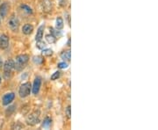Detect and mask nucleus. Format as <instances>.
<instances>
[{"mask_svg":"<svg viewBox=\"0 0 158 130\" xmlns=\"http://www.w3.org/2000/svg\"><path fill=\"white\" fill-rule=\"evenodd\" d=\"M44 28H45V26L42 25L40 26L39 28H38V31H37V34H36V41H39V40H42V37H43V31H44Z\"/></svg>","mask_w":158,"mask_h":130,"instance_id":"nucleus-11","label":"nucleus"},{"mask_svg":"<svg viewBox=\"0 0 158 130\" xmlns=\"http://www.w3.org/2000/svg\"><path fill=\"white\" fill-rule=\"evenodd\" d=\"M13 69H14V62L11 59L7 60L4 65V76L6 78H10Z\"/></svg>","mask_w":158,"mask_h":130,"instance_id":"nucleus-2","label":"nucleus"},{"mask_svg":"<svg viewBox=\"0 0 158 130\" xmlns=\"http://www.w3.org/2000/svg\"><path fill=\"white\" fill-rule=\"evenodd\" d=\"M67 67H68V64L65 62H59V63H58V68L59 69H66Z\"/></svg>","mask_w":158,"mask_h":130,"instance_id":"nucleus-21","label":"nucleus"},{"mask_svg":"<svg viewBox=\"0 0 158 130\" xmlns=\"http://www.w3.org/2000/svg\"><path fill=\"white\" fill-rule=\"evenodd\" d=\"M29 57L27 55H20L16 57V60L14 62V69L17 70H21L26 67L27 63L28 62Z\"/></svg>","mask_w":158,"mask_h":130,"instance_id":"nucleus-1","label":"nucleus"},{"mask_svg":"<svg viewBox=\"0 0 158 130\" xmlns=\"http://www.w3.org/2000/svg\"><path fill=\"white\" fill-rule=\"evenodd\" d=\"M15 99V94L13 92H8L5 94V96L3 97V105L7 106L9 104H11V102L14 100Z\"/></svg>","mask_w":158,"mask_h":130,"instance_id":"nucleus-6","label":"nucleus"},{"mask_svg":"<svg viewBox=\"0 0 158 130\" xmlns=\"http://www.w3.org/2000/svg\"><path fill=\"white\" fill-rule=\"evenodd\" d=\"M9 8H10V6H9L7 2H5V3L2 4V6H0V15H1V17H6V15L8 13V11H9Z\"/></svg>","mask_w":158,"mask_h":130,"instance_id":"nucleus-9","label":"nucleus"},{"mask_svg":"<svg viewBox=\"0 0 158 130\" xmlns=\"http://www.w3.org/2000/svg\"><path fill=\"white\" fill-rule=\"evenodd\" d=\"M46 40H47V41H48V43L52 44V43H55V42L56 41V37L52 34H48V35H46Z\"/></svg>","mask_w":158,"mask_h":130,"instance_id":"nucleus-13","label":"nucleus"},{"mask_svg":"<svg viewBox=\"0 0 158 130\" xmlns=\"http://www.w3.org/2000/svg\"><path fill=\"white\" fill-rule=\"evenodd\" d=\"M8 27L11 31L16 32L19 29V21L18 18L15 17V16H11V19L8 21Z\"/></svg>","mask_w":158,"mask_h":130,"instance_id":"nucleus-5","label":"nucleus"},{"mask_svg":"<svg viewBox=\"0 0 158 130\" xmlns=\"http://www.w3.org/2000/svg\"><path fill=\"white\" fill-rule=\"evenodd\" d=\"M33 61H34V63H36V64H41L42 62H43V59H42V57H34L33 58Z\"/></svg>","mask_w":158,"mask_h":130,"instance_id":"nucleus-18","label":"nucleus"},{"mask_svg":"<svg viewBox=\"0 0 158 130\" xmlns=\"http://www.w3.org/2000/svg\"><path fill=\"white\" fill-rule=\"evenodd\" d=\"M31 90H32V87H31L30 83H25L20 85L19 90V94L21 98H26L30 94Z\"/></svg>","mask_w":158,"mask_h":130,"instance_id":"nucleus-3","label":"nucleus"},{"mask_svg":"<svg viewBox=\"0 0 158 130\" xmlns=\"http://www.w3.org/2000/svg\"><path fill=\"white\" fill-rule=\"evenodd\" d=\"M0 23H1V21H0Z\"/></svg>","mask_w":158,"mask_h":130,"instance_id":"nucleus-25","label":"nucleus"},{"mask_svg":"<svg viewBox=\"0 0 158 130\" xmlns=\"http://www.w3.org/2000/svg\"><path fill=\"white\" fill-rule=\"evenodd\" d=\"M37 48H39V49H43V48H46V43L45 42H43L42 40H39V41H37Z\"/></svg>","mask_w":158,"mask_h":130,"instance_id":"nucleus-19","label":"nucleus"},{"mask_svg":"<svg viewBox=\"0 0 158 130\" xmlns=\"http://www.w3.org/2000/svg\"><path fill=\"white\" fill-rule=\"evenodd\" d=\"M27 122L29 125H35L40 122V112H34L28 115V117L27 118Z\"/></svg>","mask_w":158,"mask_h":130,"instance_id":"nucleus-4","label":"nucleus"},{"mask_svg":"<svg viewBox=\"0 0 158 130\" xmlns=\"http://www.w3.org/2000/svg\"><path fill=\"white\" fill-rule=\"evenodd\" d=\"M60 76H61V73H60L59 71H56L55 73L51 76V80H53V81H54V80L58 79V78H60Z\"/></svg>","mask_w":158,"mask_h":130,"instance_id":"nucleus-20","label":"nucleus"},{"mask_svg":"<svg viewBox=\"0 0 158 130\" xmlns=\"http://www.w3.org/2000/svg\"><path fill=\"white\" fill-rule=\"evenodd\" d=\"M33 31H34V27H33L32 25H30V24H26V25L23 27V28H22L23 34H27V35H29V34H31L32 33H33Z\"/></svg>","mask_w":158,"mask_h":130,"instance_id":"nucleus-10","label":"nucleus"},{"mask_svg":"<svg viewBox=\"0 0 158 130\" xmlns=\"http://www.w3.org/2000/svg\"><path fill=\"white\" fill-rule=\"evenodd\" d=\"M52 54H53L52 49H49V48H45V49L43 48L42 49V55L45 57H50V56H52Z\"/></svg>","mask_w":158,"mask_h":130,"instance_id":"nucleus-17","label":"nucleus"},{"mask_svg":"<svg viewBox=\"0 0 158 130\" xmlns=\"http://www.w3.org/2000/svg\"><path fill=\"white\" fill-rule=\"evenodd\" d=\"M9 46V38L6 34H0V49H6Z\"/></svg>","mask_w":158,"mask_h":130,"instance_id":"nucleus-7","label":"nucleus"},{"mask_svg":"<svg viewBox=\"0 0 158 130\" xmlns=\"http://www.w3.org/2000/svg\"><path fill=\"white\" fill-rule=\"evenodd\" d=\"M66 115H67V117H68L69 119L70 118V115H71V112H70V107L69 106L68 107L66 108Z\"/></svg>","mask_w":158,"mask_h":130,"instance_id":"nucleus-22","label":"nucleus"},{"mask_svg":"<svg viewBox=\"0 0 158 130\" xmlns=\"http://www.w3.org/2000/svg\"><path fill=\"white\" fill-rule=\"evenodd\" d=\"M56 27L58 30H61L63 27V20L61 17L57 18L56 23Z\"/></svg>","mask_w":158,"mask_h":130,"instance_id":"nucleus-15","label":"nucleus"},{"mask_svg":"<svg viewBox=\"0 0 158 130\" xmlns=\"http://www.w3.org/2000/svg\"><path fill=\"white\" fill-rule=\"evenodd\" d=\"M2 66H3V61H2V59L0 58V69L2 68Z\"/></svg>","mask_w":158,"mask_h":130,"instance_id":"nucleus-23","label":"nucleus"},{"mask_svg":"<svg viewBox=\"0 0 158 130\" xmlns=\"http://www.w3.org/2000/svg\"><path fill=\"white\" fill-rule=\"evenodd\" d=\"M52 124V120L48 117H47L44 120H43V123H42V127L45 128H48Z\"/></svg>","mask_w":158,"mask_h":130,"instance_id":"nucleus-14","label":"nucleus"},{"mask_svg":"<svg viewBox=\"0 0 158 130\" xmlns=\"http://www.w3.org/2000/svg\"><path fill=\"white\" fill-rule=\"evenodd\" d=\"M20 8H21L24 11H26L27 13H28V14H32V13H33V10L31 9V7H29V6H27V5H21V6H20Z\"/></svg>","mask_w":158,"mask_h":130,"instance_id":"nucleus-16","label":"nucleus"},{"mask_svg":"<svg viewBox=\"0 0 158 130\" xmlns=\"http://www.w3.org/2000/svg\"><path fill=\"white\" fill-rule=\"evenodd\" d=\"M40 85H41V78H40V77H37V78L34 79V85H33V87H32V89H33V93H34V95L38 94L40 88Z\"/></svg>","mask_w":158,"mask_h":130,"instance_id":"nucleus-8","label":"nucleus"},{"mask_svg":"<svg viewBox=\"0 0 158 130\" xmlns=\"http://www.w3.org/2000/svg\"><path fill=\"white\" fill-rule=\"evenodd\" d=\"M0 83H1V78H0Z\"/></svg>","mask_w":158,"mask_h":130,"instance_id":"nucleus-24","label":"nucleus"},{"mask_svg":"<svg viewBox=\"0 0 158 130\" xmlns=\"http://www.w3.org/2000/svg\"><path fill=\"white\" fill-rule=\"evenodd\" d=\"M70 57H71L70 50L63 51L62 54H61V57H62V60L67 61V62H69V61H70Z\"/></svg>","mask_w":158,"mask_h":130,"instance_id":"nucleus-12","label":"nucleus"}]
</instances>
